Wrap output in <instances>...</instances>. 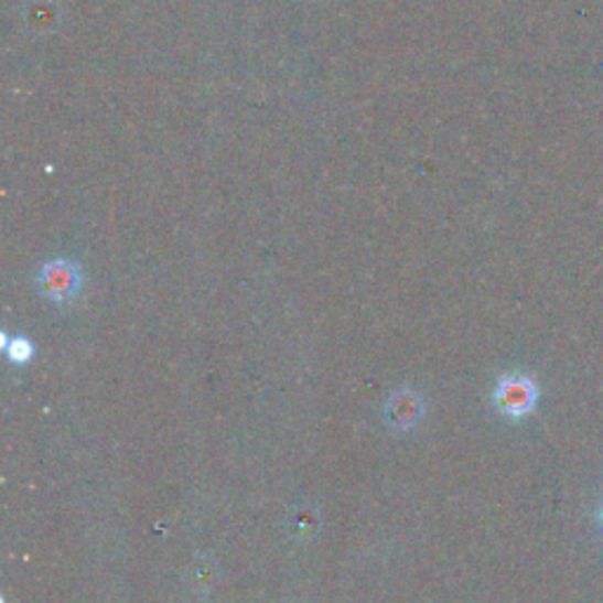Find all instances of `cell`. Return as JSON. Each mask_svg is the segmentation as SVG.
Listing matches in <instances>:
<instances>
[{"label": "cell", "instance_id": "obj_1", "mask_svg": "<svg viewBox=\"0 0 603 603\" xmlns=\"http://www.w3.org/2000/svg\"><path fill=\"white\" fill-rule=\"evenodd\" d=\"M491 399L499 416L512 422H521L536 410L540 401V387L524 373H507L497 380Z\"/></svg>", "mask_w": 603, "mask_h": 603}, {"label": "cell", "instance_id": "obj_2", "mask_svg": "<svg viewBox=\"0 0 603 603\" xmlns=\"http://www.w3.org/2000/svg\"><path fill=\"white\" fill-rule=\"evenodd\" d=\"M83 283H85V276L80 265L74 260H64V257L45 262L36 276V286L41 295L57 306L74 304L80 298Z\"/></svg>", "mask_w": 603, "mask_h": 603}, {"label": "cell", "instance_id": "obj_3", "mask_svg": "<svg viewBox=\"0 0 603 603\" xmlns=\"http://www.w3.org/2000/svg\"><path fill=\"white\" fill-rule=\"evenodd\" d=\"M422 412H424L422 399L416 391H408V389L394 394L385 406V416L396 429L416 427L422 418Z\"/></svg>", "mask_w": 603, "mask_h": 603}, {"label": "cell", "instance_id": "obj_4", "mask_svg": "<svg viewBox=\"0 0 603 603\" xmlns=\"http://www.w3.org/2000/svg\"><path fill=\"white\" fill-rule=\"evenodd\" d=\"M60 17H62V10L55 0H33L31 6L24 8L22 20L29 31L47 33L60 24Z\"/></svg>", "mask_w": 603, "mask_h": 603}, {"label": "cell", "instance_id": "obj_5", "mask_svg": "<svg viewBox=\"0 0 603 603\" xmlns=\"http://www.w3.org/2000/svg\"><path fill=\"white\" fill-rule=\"evenodd\" d=\"M3 349L14 366H24L33 358V344H31V340H26L22 335L3 337Z\"/></svg>", "mask_w": 603, "mask_h": 603}, {"label": "cell", "instance_id": "obj_6", "mask_svg": "<svg viewBox=\"0 0 603 603\" xmlns=\"http://www.w3.org/2000/svg\"><path fill=\"white\" fill-rule=\"evenodd\" d=\"M596 519H599V526H601V530H603V505L599 507V514H596Z\"/></svg>", "mask_w": 603, "mask_h": 603}]
</instances>
